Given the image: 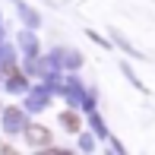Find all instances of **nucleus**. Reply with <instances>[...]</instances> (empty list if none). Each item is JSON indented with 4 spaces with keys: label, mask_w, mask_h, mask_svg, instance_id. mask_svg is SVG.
Segmentation results:
<instances>
[{
    "label": "nucleus",
    "mask_w": 155,
    "mask_h": 155,
    "mask_svg": "<svg viewBox=\"0 0 155 155\" xmlns=\"http://www.w3.org/2000/svg\"><path fill=\"white\" fill-rule=\"evenodd\" d=\"M0 155H19V152H16V149H10V146H6V149L0 152Z\"/></svg>",
    "instance_id": "obj_3"
},
{
    "label": "nucleus",
    "mask_w": 155,
    "mask_h": 155,
    "mask_svg": "<svg viewBox=\"0 0 155 155\" xmlns=\"http://www.w3.org/2000/svg\"><path fill=\"white\" fill-rule=\"evenodd\" d=\"M29 139H32V143H38V146L51 143V136H48V130H45V127H32V130H29Z\"/></svg>",
    "instance_id": "obj_1"
},
{
    "label": "nucleus",
    "mask_w": 155,
    "mask_h": 155,
    "mask_svg": "<svg viewBox=\"0 0 155 155\" xmlns=\"http://www.w3.org/2000/svg\"><path fill=\"white\" fill-rule=\"evenodd\" d=\"M63 124H67L70 130H79V117L76 114H63Z\"/></svg>",
    "instance_id": "obj_2"
}]
</instances>
